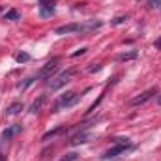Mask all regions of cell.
Listing matches in <instances>:
<instances>
[{
  "label": "cell",
  "mask_w": 161,
  "mask_h": 161,
  "mask_svg": "<svg viewBox=\"0 0 161 161\" xmlns=\"http://www.w3.org/2000/svg\"><path fill=\"white\" fill-rule=\"evenodd\" d=\"M56 34H80V23H71V25H64V26H58L54 30Z\"/></svg>",
  "instance_id": "cell-7"
},
{
  "label": "cell",
  "mask_w": 161,
  "mask_h": 161,
  "mask_svg": "<svg viewBox=\"0 0 161 161\" xmlns=\"http://www.w3.org/2000/svg\"><path fill=\"white\" fill-rule=\"evenodd\" d=\"M124 21H127V15H120V17H114V19H113L111 23H113V25H122Z\"/></svg>",
  "instance_id": "cell-18"
},
{
  "label": "cell",
  "mask_w": 161,
  "mask_h": 161,
  "mask_svg": "<svg viewBox=\"0 0 161 161\" xmlns=\"http://www.w3.org/2000/svg\"><path fill=\"white\" fill-rule=\"evenodd\" d=\"M43 103H45V96H40V97H38V101H34V103H32L30 113H34V114H36V113L41 109V105H43Z\"/></svg>",
  "instance_id": "cell-13"
},
{
  "label": "cell",
  "mask_w": 161,
  "mask_h": 161,
  "mask_svg": "<svg viewBox=\"0 0 161 161\" xmlns=\"http://www.w3.org/2000/svg\"><path fill=\"white\" fill-rule=\"evenodd\" d=\"M159 94V90L156 88V86H152V88H148V90H144L142 94H139V96H135L131 101H129V105L131 107H139V105H144L146 101H150L154 96H158Z\"/></svg>",
  "instance_id": "cell-4"
},
{
  "label": "cell",
  "mask_w": 161,
  "mask_h": 161,
  "mask_svg": "<svg viewBox=\"0 0 161 161\" xmlns=\"http://www.w3.org/2000/svg\"><path fill=\"white\" fill-rule=\"evenodd\" d=\"M49 2L53 4V0H40V4H49Z\"/></svg>",
  "instance_id": "cell-23"
},
{
  "label": "cell",
  "mask_w": 161,
  "mask_h": 161,
  "mask_svg": "<svg viewBox=\"0 0 161 161\" xmlns=\"http://www.w3.org/2000/svg\"><path fill=\"white\" fill-rule=\"evenodd\" d=\"M21 124H13V125H9V127H6L4 131H2V141H11L15 135H19L21 133Z\"/></svg>",
  "instance_id": "cell-8"
},
{
  "label": "cell",
  "mask_w": 161,
  "mask_h": 161,
  "mask_svg": "<svg viewBox=\"0 0 161 161\" xmlns=\"http://www.w3.org/2000/svg\"><path fill=\"white\" fill-rule=\"evenodd\" d=\"M133 148V144L127 141V139H118L116 141V144L113 146V148H109L107 152H103V156H101V159H113V158H118L122 154H125L127 150H131Z\"/></svg>",
  "instance_id": "cell-1"
},
{
  "label": "cell",
  "mask_w": 161,
  "mask_h": 161,
  "mask_svg": "<svg viewBox=\"0 0 161 161\" xmlns=\"http://www.w3.org/2000/svg\"><path fill=\"white\" fill-rule=\"evenodd\" d=\"M77 159H79V156H77L75 152H71V154H66L60 161H77Z\"/></svg>",
  "instance_id": "cell-17"
},
{
  "label": "cell",
  "mask_w": 161,
  "mask_h": 161,
  "mask_svg": "<svg viewBox=\"0 0 161 161\" xmlns=\"http://www.w3.org/2000/svg\"><path fill=\"white\" fill-rule=\"evenodd\" d=\"M75 73H77V69H75V68H69L68 71H64V73H60L58 77L51 79V80H49V84H47V86H49L51 90H60L62 86H66V84H68V82L71 80V77H73Z\"/></svg>",
  "instance_id": "cell-3"
},
{
  "label": "cell",
  "mask_w": 161,
  "mask_h": 161,
  "mask_svg": "<svg viewBox=\"0 0 161 161\" xmlns=\"http://www.w3.org/2000/svg\"><path fill=\"white\" fill-rule=\"evenodd\" d=\"M64 131H66V125H60V127H56V129H53V131L45 133V135H43V141H49V139H53V137H56V135L64 133Z\"/></svg>",
  "instance_id": "cell-12"
},
{
  "label": "cell",
  "mask_w": 161,
  "mask_h": 161,
  "mask_svg": "<svg viewBox=\"0 0 161 161\" xmlns=\"http://www.w3.org/2000/svg\"><path fill=\"white\" fill-rule=\"evenodd\" d=\"M101 26H103V21H99V19L88 21V23H80V34H90V32H94V30H97Z\"/></svg>",
  "instance_id": "cell-6"
},
{
  "label": "cell",
  "mask_w": 161,
  "mask_h": 161,
  "mask_svg": "<svg viewBox=\"0 0 161 161\" xmlns=\"http://www.w3.org/2000/svg\"><path fill=\"white\" fill-rule=\"evenodd\" d=\"M88 71H90V73H97V71H101V64H92V66L88 68Z\"/></svg>",
  "instance_id": "cell-20"
},
{
  "label": "cell",
  "mask_w": 161,
  "mask_h": 161,
  "mask_svg": "<svg viewBox=\"0 0 161 161\" xmlns=\"http://www.w3.org/2000/svg\"><path fill=\"white\" fill-rule=\"evenodd\" d=\"M23 109H25V105H23L21 101H15V103H11V105L6 109V114H8V116H15V114H19Z\"/></svg>",
  "instance_id": "cell-10"
},
{
  "label": "cell",
  "mask_w": 161,
  "mask_h": 161,
  "mask_svg": "<svg viewBox=\"0 0 161 161\" xmlns=\"http://www.w3.org/2000/svg\"><path fill=\"white\" fill-rule=\"evenodd\" d=\"M21 19V13L17 11V9H9V11H6V21H19Z\"/></svg>",
  "instance_id": "cell-15"
},
{
  "label": "cell",
  "mask_w": 161,
  "mask_h": 161,
  "mask_svg": "<svg viewBox=\"0 0 161 161\" xmlns=\"http://www.w3.org/2000/svg\"><path fill=\"white\" fill-rule=\"evenodd\" d=\"M40 15L43 19L53 17V15H54V6H53V4H40Z\"/></svg>",
  "instance_id": "cell-11"
},
{
  "label": "cell",
  "mask_w": 161,
  "mask_h": 161,
  "mask_svg": "<svg viewBox=\"0 0 161 161\" xmlns=\"http://www.w3.org/2000/svg\"><path fill=\"white\" fill-rule=\"evenodd\" d=\"M158 105H159V107H161V96H159V97H158Z\"/></svg>",
  "instance_id": "cell-24"
},
{
  "label": "cell",
  "mask_w": 161,
  "mask_h": 161,
  "mask_svg": "<svg viewBox=\"0 0 161 161\" xmlns=\"http://www.w3.org/2000/svg\"><path fill=\"white\" fill-rule=\"evenodd\" d=\"M58 71V58H53L51 62H47L36 75V79H51V75H54Z\"/></svg>",
  "instance_id": "cell-5"
},
{
  "label": "cell",
  "mask_w": 161,
  "mask_h": 161,
  "mask_svg": "<svg viewBox=\"0 0 161 161\" xmlns=\"http://www.w3.org/2000/svg\"><path fill=\"white\" fill-rule=\"evenodd\" d=\"M15 60H17L19 64H25V62L30 60V54H28V53H19V54L15 56Z\"/></svg>",
  "instance_id": "cell-16"
},
{
  "label": "cell",
  "mask_w": 161,
  "mask_h": 161,
  "mask_svg": "<svg viewBox=\"0 0 161 161\" xmlns=\"http://www.w3.org/2000/svg\"><path fill=\"white\" fill-rule=\"evenodd\" d=\"M84 53H86V49H84V47H82V49H79V51H77V53H73V56H79V54H84Z\"/></svg>",
  "instance_id": "cell-21"
},
{
  "label": "cell",
  "mask_w": 161,
  "mask_h": 161,
  "mask_svg": "<svg viewBox=\"0 0 161 161\" xmlns=\"http://www.w3.org/2000/svg\"><path fill=\"white\" fill-rule=\"evenodd\" d=\"M148 8L154 9V8H161V0H148Z\"/></svg>",
  "instance_id": "cell-19"
},
{
  "label": "cell",
  "mask_w": 161,
  "mask_h": 161,
  "mask_svg": "<svg viewBox=\"0 0 161 161\" xmlns=\"http://www.w3.org/2000/svg\"><path fill=\"white\" fill-rule=\"evenodd\" d=\"M80 101V96L75 92H68L64 96H60V99L56 101V105L53 107V113H58V109H69V107H75Z\"/></svg>",
  "instance_id": "cell-2"
},
{
  "label": "cell",
  "mask_w": 161,
  "mask_h": 161,
  "mask_svg": "<svg viewBox=\"0 0 161 161\" xmlns=\"http://www.w3.org/2000/svg\"><path fill=\"white\" fill-rule=\"evenodd\" d=\"M90 139H92V135H90V133H86V131H80V133H77V135H73V137H71L69 144H71V146H79V144L88 142Z\"/></svg>",
  "instance_id": "cell-9"
},
{
  "label": "cell",
  "mask_w": 161,
  "mask_h": 161,
  "mask_svg": "<svg viewBox=\"0 0 161 161\" xmlns=\"http://www.w3.org/2000/svg\"><path fill=\"white\" fill-rule=\"evenodd\" d=\"M154 47H156V49H161V38L154 41Z\"/></svg>",
  "instance_id": "cell-22"
},
{
  "label": "cell",
  "mask_w": 161,
  "mask_h": 161,
  "mask_svg": "<svg viewBox=\"0 0 161 161\" xmlns=\"http://www.w3.org/2000/svg\"><path fill=\"white\" fill-rule=\"evenodd\" d=\"M137 51H129V53H122L120 56H118V60L120 62H125V60H133V58H137Z\"/></svg>",
  "instance_id": "cell-14"
}]
</instances>
